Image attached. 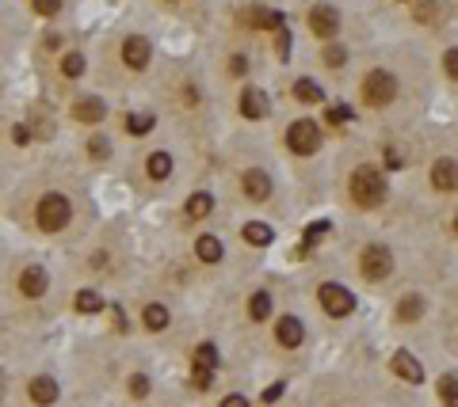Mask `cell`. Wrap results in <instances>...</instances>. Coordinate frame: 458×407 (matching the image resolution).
Wrapping results in <instances>:
<instances>
[{
    "label": "cell",
    "mask_w": 458,
    "mask_h": 407,
    "mask_svg": "<svg viewBox=\"0 0 458 407\" xmlns=\"http://www.w3.org/2000/svg\"><path fill=\"white\" fill-rule=\"evenodd\" d=\"M145 172H149V179H168V175H172V156H168V153H153L145 160Z\"/></svg>",
    "instance_id": "24"
},
{
    "label": "cell",
    "mask_w": 458,
    "mask_h": 407,
    "mask_svg": "<svg viewBox=\"0 0 458 407\" xmlns=\"http://www.w3.org/2000/svg\"><path fill=\"white\" fill-rule=\"evenodd\" d=\"M294 96L302 99V103H325V92H321V84H313V80H298L294 84Z\"/></svg>",
    "instance_id": "28"
},
{
    "label": "cell",
    "mask_w": 458,
    "mask_h": 407,
    "mask_svg": "<svg viewBox=\"0 0 458 407\" xmlns=\"http://www.w3.org/2000/svg\"><path fill=\"white\" fill-rule=\"evenodd\" d=\"M130 396H138V400H142V396H149V377H145V373H134V377H130Z\"/></svg>",
    "instance_id": "36"
},
{
    "label": "cell",
    "mask_w": 458,
    "mask_h": 407,
    "mask_svg": "<svg viewBox=\"0 0 458 407\" xmlns=\"http://www.w3.org/2000/svg\"><path fill=\"white\" fill-rule=\"evenodd\" d=\"M287 149L298 156H313L317 149H321V126L310 118H302V122H294L291 130H287Z\"/></svg>",
    "instance_id": "5"
},
{
    "label": "cell",
    "mask_w": 458,
    "mask_h": 407,
    "mask_svg": "<svg viewBox=\"0 0 458 407\" xmlns=\"http://www.w3.org/2000/svg\"><path fill=\"white\" fill-rule=\"evenodd\" d=\"M443 73H447V77H451V80H458V46H454V50H447V54H443Z\"/></svg>",
    "instance_id": "38"
},
{
    "label": "cell",
    "mask_w": 458,
    "mask_h": 407,
    "mask_svg": "<svg viewBox=\"0 0 458 407\" xmlns=\"http://www.w3.org/2000/svg\"><path fill=\"white\" fill-rule=\"evenodd\" d=\"M344 61H348V50H344L340 42H329V46H325V65H329V69H340Z\"/></svg>",
    "instance_id": "31"
},
{
    "label": "cell",
    "mask_w": 458,
    "mask_h": 407,
    "mask_svg": "<svg viewBox=\"0 0 458 407\" xmlns=\"http://www.w3.org/2000/svg\"><path fill=\"white\" fill-rule=\"evenodd\" d=\"M27 392H31V400L39 407H50L54 400H58V381H54V377H35Z\"/></svg>",
    "instance_id": "17"
},
{
    "label": "cell",
    "mask_w": 458,
    "mask_h": 407,
    "mask_svg": "<svg viewBox=\"0 0 458 407\" xmlns=\"http://www.w3.org/2000/svg\"><path fill=\"white\" fill-rule=\"evenodd\" d=\"M359 270H363L367 282H382L394 270V255H390V248H382V244H367L363 255H359Z\"/></svg>",
    "instance_id": "6"
},
{
    "label": "cell",
    "mask_w": 458,
    "mask_h": 407,
    "mask_svg": "<svg viewBox=\"0 0 458 407\" xmlns=\"http://www.w3.org/2000/svg\"><path fill=\"white\" fill-rule=\"evenodd\" d=\"M386 168H405V164H401V153H397V149H386Z\"/></svg>",
    "instance_id": "43"
},
{
    "label": "cell",
    "mask_w": 458,
    "mask_h": 407,
    "mask_svg": "<svg viewBox=\"0 0 458 407\" xmlns=\"http://www.w3.org/2000/svg\"><path fill=\"white\" fill-rule=\"evenodd\" d=\"M248 23L260 27V31H287V15L275 12V8H248Z\"/></svg>",
    "instance_id": "14"
},
{
    "label": "cell",
    "mask_w": 458,
    "mask_h": 407,
    "mask_svg": "<svg viewBox=\"0 0 458 407\" xmlns=\"http://www.w3.org/2000/svg\"><path fill=\"white\" fill-rule=\"evenodd\" d=\"M291 31H279V58H291Z\"/></svg>",
    "instance_id": "40"
},
{
    "label": "cell",
    "mask_w": 458,
    "mask_h": 407,
    "mask_svg": "<svg viewBox=\"0 0 458 407\" xmlns=\"http://www.w3.org/2000/svg\"><path fill=\"white\" fill-rule=\"evenodd\" d=\"M69 217H73V206L65 194H46L39 202V229L46 232H61L69 225Z\"/></svg>",
    "instance_id": "2"
},
{
    "label": "cell",
    "mask_w": 458,
    "mask_h": 407,
    "mask_svg": "<svg viewBox=\"0 0 458 407\" xmlns=\"http://www.w3.org/2000/svg\"><path fill=\"white\" fill-rule=\"evenodd\" d=\"M222 407H248V400H245V396H226Z\"/></svg>",
    "instance_id": "44"
},
{
    "label": "cell",
    "mask_w": 458,
    "mask_h": 407,
    "mask_svg": "<svg viewBox=\"0 0 458 407\" xmlns=\"http://www.w3.org/2000/svg\"><path fill=\"white\" fill-rule=\"evenodd\" d=\"M329 236V221H313L310 229H306V240H302V248H298V259H306L313 248H317V240H325Z\"/></svg>",
    "instance_id": "21"
},
{
    "label": "cell",
    "mask_w": 458,
    "mask_h": 407,
    "mask_svg": "<svg viewBox=\"0 0 458 407\" xmlns=\"http://www.w3.org/2000/svg\"><path fill=\"white\" fill-rule=\"evenodd\" d=\"M283 388H287L283 381H279V384H271V388H267V392H264V403H275V400H279V396H283Z\"/></svg>",
    "instance_id": "42"
},
{
    "label": "cell",
    "mask_w": 458,
    "mask_h": 407,
    "mask_svg": "<svg viewBox=\"0 0 458 407\" xmlns=\"http://www.w3.org/2000/svg\"><path fill=\"white\" fill-rule=\"evenodd\" d=\"M195 365L218 369V350H214V343H199V350H195Z\"/></svg>",
    "instance_id": "30"
},
{
    "label": "cell",
    "mask_w": 458,
    "mask_h": 407,
    "mask_svg": "<svg viewBox=\"0 0 458 407\" xmlns=\"http://www.w3.org/2000/svg\"><path fill=\"white\" fill-rule=\"evenodd\" d=\"M245 240L252 244V248H267V244L275 240V232H271V225H264V221H248L245 225Z\"/></svg>",
    "instance_id": "19"
},
{
    "label": "cell",
    "mask_w": 458,
    "mask_h": 407,
    "mask_svg": "<svg viewBox=\"0 0 458 407\" xmlns=\"http://www.w3.org/2000/svg\"><path fill=\"white\" fill-rule=\"evenodd\" d=\"M12 141H16V145H27V141H31V130H27V126H12Z\"/></svg>",
    "instance_id": "41"
},
{
    "label": "cell",
    "mask_w": 458,
    "mask_h": 407,
    "mask_svg": "<svg viewBox=\"0 0 458 407\" xmlns=\"http://www.w3.org/2000/svg\"><path fill=\"white\" fill-rule=\"evenodd\" d=\"M424 316V297H416V293H409V297H401L397 305V320H405V324H413V320Z\"/></svg>",
    "instance_id": "20"
},
{
    "label": "cell",
    "mask_w": 458,
    "mask_h": 407,
    "mask_svg": "<svg viewBox=\"0 0 458 407\" xmlns=\"http://www.w3.org/2000/svg\"><path fill=\"white\" fill-rule=\"evenodd\" d=\"M310 31L317 39H336V31H340V12H336L332 4H313L310 8Z\"/></svg>",
    "instance_id": "7"
},
{
    "label": "cell",
    "mask_w": 458,
    "mask_h": 407,
    "mask_svg": "<svg viewBox=\"0 0 458 407\" xmlns=\"http://www.w3.org/2000/svg\"><path fill=\"white\" fill-rule=\"evenodd\" d=\"M73 305H77V312H88V316H92V312H104V308H107V301L100 297L96 289H80L77 297H73Z\"/></svg>",
    "instance_id": "23"
},
{
    "label": "cell",
    "mask_w": 458,
    "mask_h": 407,
    "mask_svg": "<svg viewBox=\"0 0 458 407\" xmlns=\"http://www.w3.org/2000/svg\"><path fill=\"white\" fill-rule=\"evenodd\" d=\"M432 187H435V191H443V194L458 191V160H451V156L435 160V164H432Z\"/></svg>",
    "instance_id": "9"
},
{
    "label": "cell",
    "mask_w": 458,
    "mask_h": 407,
    "mask_svg": "<svg viewBox=\"0 0 458 407\" xmlns=\"http://www.w3.org/2000/svg\"><path fill=\"white\" fill-rule=\"evenodd\" d=\"M61 73H65V77H73V80H77L80 73H84V54H65Z\"/></svg>",
    "instance_id": "32"
},
{
    "label": "cell",
    "mask_w": 458,
    "mask_h": 407,
    "mask_svg": "<svg viewBox=\"0 0 458 407\" xmlns=\"http://www.w3.org/2000/svg\"><path fill=\"white\" fill-rule=\"evenodd\" d=\"M88 153H92V160H107L111 156V141L104 134H96V137L88 141Z\"/></svg>",
    "instance_id": "34"
},
{
    "label": "cell",
    "mask_w": 458,
    "mask_h": 407,
    "mask_svg": "<svg viewBox=\"0 0 458 407\" xmlns=\"http://www.w3.org/2000/svg\"><path fill=\"white\" fill-rule=\"evenodd\" d=\"M73 118L84 122V126H96V122L107 118V103L96 99V96H84V99L73 103Z\"/></svg>",
    "instance_id": "10"
},
{
    "label": "cell",
    "mask_w": 458,
    "mask_h": 407,
    "mask_svg": "<svg viewBox=\"0 0 458 407\" xmlns=\"http://www.w3.org/2000/svg\"><path fill=\"white\" fill-rule=\"evenodd\" d=\"M153 126H157V118L145 115V111H142V115H130V118H126V134H134V137H145Z\"/></svg>",
    "instance_id": "29"
},
{
    "label": "cell",
    "mask_w": 458,
    "mask_h": 407,
    "mask_svg": "<svg viewBox=\"0 0 458 407\" xmlns=\"http://www.w3.org/2000/svg\"><path fill=\"white\" fill-rule=\"evenodd\" d=\"M275 339H279V343H283V346H302V339H306V327H302V320H298V316H283V320H279V327H275Z\"/></svg>",
    "instance_id": "16"
},
{
    "label": "cell",
    "mask_w": 458,
    "mask_h": 407,
    "mask_svg": "<svg viewBox=\"0 0 458 407\" xmlns=\"http://www.w3.org/2000/svg\"><path fill=\"white\" fill-rule=\"evenodd\" d=\"M241 187H245V198H252V202H264V198H271V175L260 172V168H248L245 179H241Z\"/></svg>",
    "instance_id": "11"
},
{
    "label": "cell",
    "mask_w": 458,
    "mask_h": 407,
    "mask_svg": "<svg viewBox=\"0 0 458 407\" xmlns=\"http://www.w3.org/2000/svg\"><path fill=\"white\" fill-rule=\"evenodd\" d=\"M348 187H351V202L363 206V210H375V206H382V198H386V179H382V172L375 164L355 168Z\"/></svg>",
    "instance_id": "1"
},
{
    "label": "cell",
    "mask_w": 458,
    "mask_h": 407,
    "mask_svg": "<svg viewBox=\"0 0 458 407\" xmlns=\"http://www.w3.org/2000/svg\"><path fill=\"white\" fill-rule=\"evenodd\" d=\"M394 96H397L394 73H386V69L367 73V80H363V99H367L370 107H386V103H394Z\"/></svg>",
    "instance_id": "4"
},
{
    "label": "cell",
    "mask_w": 458,
    "mask_h": 407,
    "mask_svg": "<svg viewBox=\"0 0 458 407\" xmlns=\"http://www.w3.org/2000/svg\"><path fill=\"white\" fill-rule=\"evenodd\" d=\"M454 229H458V217H454Z\"/></svg>",
    "instance_id": "45"
},
{
    "label": "cell",
    "mask_w": 458,
    "mask_h": 407,
    "mask_svg": "<svg viewBox=\"0 0 458 407\" xmlns=\"http://www.w3.org/2000/svg\"><path fill=\"white\" fill-rule=\"evenodd\" d=\"M210 210H214V198H210L207 191H199V194L188 198V217H195V221H203Z\"/></svg>",
    "instance_id": "27"
},
{
    "label": "cell",
    "mask_w": 458,
    "mask_h": 407,
    "mask_svg": "<svg viewBox=\"0 0 458 407\" xmlns=\"http://www.w3.org/2000/svg\"><path fill=\"white\" fill-rule=\"evenodd\" d=\"M317 301H321V308L329 312L332 320H344L355 312V297L348 286H340V282H325L321 289H317Z\"/></svg>",
    "instance_id": "3"
},
{
    "label": "cell",
    "mask_w": 458,
    "mask_h": 407,
    "mask_svg": "<svg viewBox=\"0 0 458 407\" xmlns=\"http://www.w3.org/2000/svg\"><path fill=\"white\" fill-rule=\"evenodd\" d=\"M168 320H172V316H168V308L157 305V301H153V305H145V312H142V324H145L149 331H164Z\"/></svg>",
    "instance_id": "22"
},
{
    "label": "cell",
    "mask_w": 458,
    "mask_h": 407,
    "mask_svg": "<svg viewBox=\"0 0 458 407\" xmlns=\"http://www.w3.org/2000/svg\"><path fill=\"white\" fill-rule=\"evenodd\" d=\"M390 365H394V373L401 377V381H409V384H420V381H424V365H420L416 358L409 354V350H397Z\"/></svg>",
    "instance_id": "13"
},
{
    "label": "cell",
    "mask_w": 458,
    "mask_h": 407,
    "mask_svg": "<svg viewBox=\"0 0 458 407\" xmlns=\"http://www.w3.org/2000/svg\"><path fill=\"white\" fill-rule=\"evenodd\" d=\"M439 400H443V407H458V373L439 377Z\"/></svg>",
    "instance_id": "26"
},
{
    "label": "cell",
    "mask_w": 458,
    "mask_h": 407,
    "mask_svg": "<svg viewBox=\"0 0 458 407\" xmlns=\"http://www.w3.org/2000/svg\"><path fill=\"white\" fill-rule=\"evenodd\" d=\"M195 255H199L203 263H218L226 251H222V240H218V236H199V240H195Z\"/></svg>",
    "instance_id": "18"
},
{
    "label": "cell",
    "mask_w": 458,
    "mask_h": 407,
    "mask_svg": "<svg viewBox=\"0 0 458 407\" xmlns=\"http://www.w3.org/2000/svg\"><path fill=\"white\" fill-rule=\"evenodd\" d=\"M46 286H50V274H46V267H39V263H31L23 274H20V289L23 297H42Z\"/></svg>",
    "instance_id": "12"
},
{
    "label": "cell",
    "mask_w": 458,
    "mask_h": 407,
    "mask_svg": "<svg viewBox=\"0 0 458 407\" xmlns=\"http://www.w3.org/2000/svg\"><path fill=\"white\" fill-rule=\"evenodd\" d=\"M31 8L39 15H58L61 12V0H31Z\"/></svg>",
    "instance_id": "37"
},
{
    "label": "cell",
    "mask_w": 458,
    "mask_h": 407,
    "mask_svg": "<svg viewBox=\"0 0 458 407\" xmlns=\"http://www.w3.org/2000/svg\"><path fill=\"white\" fill-rule=\"evenodd\" d=\"M191 384H195V388H210V384H214V369L195 365V369H191Z\"/></svg>",
    "instance_id": "35"
},
{
    "label": "cell",
    "mask_w": 458,
    "mask_h": 407,
    "mask_svg": "<svg viewBox=\"0 0 458 407\" xmlns=\"http://www.w3.org/2000/svg\"><path fill=\"white\" fill-rule=\"evenodd\" d=\"M248 316L256 320V324L271 316V293H264V289H260V293H252V297H248Z\"/></svg>",
    "instance_id": "25"
},
{
    "label": "cell",
    "mask_w": 458,
    "mask_h": 407,
    "mask_svg": "<svg viewBox=\"0 0 458 407\" xmlns=\"http://www.w3.org/2000/svg\"><path fill=\"white\" fill-rule=\"evenodd\" d=\"M325 118H329L332 126H344V122H351V107L348 103H332V107L325 111Z\"/></svg>",
    "instance_id": "33"
},
{
    "label": "cell",
    "mask_w": 458,
    "mask_h": 407,
    "mask_svg": "<svg viewBox=\"0 0 458 407\" xmlns=\"http://www.w3.org/2000/svg\"><path fill=\"white\" fill-rule=\"evenodd\" d=\"M149 54H153V46H149V39H142V35H130L123 42V61H126V69H134V73H142L149 65Z\"/></svg>",
    "instance_id": "8"
},
{
    "label": "cell",
    "mask_w": 458,
    "mask_h": 407,
    "mask_svg": "<svg viewBox=\"0 0 458 407\" xmlns=\"http://www.w3.org/2000/svg\"><path fill=\"white\" fill-rule=\"evenodd\" d=\"M245 73H248V58L245 54H233L229 58V77H245Z\"/></svg>",
    "instance_id": "39"
},
{
    "label": "cell",
    "mask_w": 458,
    "mask_h": 407,
    "mask_svg": "<svg viewBox=\"0 0 458 407\" xmlns=\"http://www.w3.org/2000/svg\"><path fill=\"white\" fill-rule=\"evenodd\" d=\"M267 96L260 88H245L241 92V115L245 118H267Z\"/></svg>",
    "instance_id": "15"
}]
</instances>
